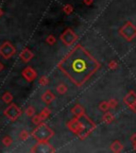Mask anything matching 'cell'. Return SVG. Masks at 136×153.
<instances>
[{"mask_svg":"<svg viewBox=\"0 0 136 153\" xmlns=\"http://www.w3.org/2000/svg\"><path fill=\"white\" fill-rule=\"evenodd\" d=\"M57 66L78 87L88 81L100 68L98 61L80 44L74 46Z\"/></svg>","mask_w":136,"mask_h":153,"instance_id":"cell-1","label":"cell"},{"mask_svg":"<svg viewBox=\"0 0 136 153\" xmlns=\"http://www.w3.org/2000/svg\"><path fill=\"white\" fill-rule=\"evenodd\" d=\"M67 127L78 137H80L81 139H84L95 130L96 124L84 113V114L79 115L76 118L70 120L67 123Z\"/></svg>","mask_w":136,"mask_h":153,"instance_id":"cell-2","label":"cell"},{"mask_svg":"<svg viewBox=\"0 0 136 153\" xmlns=\"http://www.w3.org/2000/svg\"><path fill=\"white\" fill-rule=\"evenodd\" d=\"M53 131L45 123L37 124V128L32 132V136L38 141H48L53 136Z\"/></svg>","mask_w":136,"mask_h":153,"instance_id":"cell-3","label":"cell"},{"mask_svg":"<svg viewBox=\"0 0 136 153\" xmlns=\"http://www.w3.org/2000/svg\"><path fill=\"white\" fill-rule=\"evenodd\" d=\"M119 33L128 42H131L134 37H136V27L131 22H128L124 26H122L120 28Z\"/></svg>","mask_w":136,"mask_h":153,"instance_id":"cell-4","label":"cell"},{"mask_svg":"<svg viewBox=\"0 0 136 153\" xmlns=\"http://www.w3.org/2000/svg\"><path fill=\"white\" fill-rule=\"evenodd\" d=\"M60 39L62 41V43L66 46L74 45V43H77L78 41V35L72 31L71 29H66L64 31V33L61 35Z\"/></svg>","mask_w":136,"mask_h":153,"instance_id":"cell-5","label":"cell"},{"mask_svg":"<svg viewBox=\"0 0 136 153\" xmlns=\"http://www.w3.org/2000/svg\"><path fill=\"white\" fill-rule=\"evenodd\" d=\"M15 53H16V49L10 42H5L0 46V55L5 60L12 57Z\"/></svg>","mask_w":136,"mask_h":153,"instance_id":"cell-6","label":"cell"},{"mask_svg":"<svg viewBox=\"0 0 136 153\" xmlns=\"http://www.w3.org/2000/svg\"><path fill=\"white\" fill-rule=\"evenodd\" d=\"M3 114H4L10 120L14 121V120H16L17 118L22 115V111H20V108H19L17 105H15L14 103H10L9 108L3 112Z\"/></svg>","mask_w":136,"mask_h":153,"instance_id":"cell-7","label":"cell"},{"mask_svg":"<svg viewBox=\"0 0 136 153\" xmlns=\"http://www.w3.org/2000/svg\"><path fill=\"white\" fill-rule=\"evenodd\" d=\"M124 103L128 105V108H131L134 113H136V93L133 91H131L129 94L126 95V97L123 98Z\"/></svg>","mask_w":136,"mask_h":153,"instance_id":"cell-8","label":"cell"},{"mask_svg":"<svg viewBox=\"0 0 136 153\" xmlns=\"http://www.w3.org/2000/svg\"><path fill=\"white\" fill-rule=\"evenodd\" d=\"M39 143H37L33 149H32V152H43V153H47V152H54V149L47 143V141H38Z\"/></svg>","mask_w":136,"mask_h":153,"instance_id":"cell-9","label":"cell"},{"mask_svg":"<svg viewBox=\"0 0 136 153\" xmlns=\"http://www.w3.org/2000/svg\"><path fill=\"white\" fill-rule=\"evenodd\" d=\"M22 76H24L28 82H32L36 79L37 74H36V71L33 69V68H31V67H27V68H25V69L22 70Z\"/></svg>","mask_w":136,"mask_h":153,"instance_id":"cell-10","label":"cell"},{"mask_svg":"<svg viewBox=\"0 0 136 153\" xmlns=\"http://www.w3.org/2000/svg\"><path fill=\"white\" fill-rule=\"evenodd\" d=\"M42 100L46 104H50L51 102L55 100V95L51 91H46L45 93L42 95Z\"/></svg>","mask_w":136,"mask_h":153,"instance_id":"cell-11","label":"cell"},{"mask_svg":"<svg viewBox=\"0 0 136 153\" xmlns=\"http://www.w3.org/2000/svg\"><path fill=\"white\" fill-rule=\"evenodd\" d=\"M19 56H20V59H22V61H24L25 63H28L30 60H32L34 56L33 52H32L31 50H29L28 48H25L24 50L20 52V54H19Z\"/></svg>","mask_w":136,"mask_h":153,"instance_id":"cell-12","label":"cell"},{"mask_svg":"<svg viewBox=\"0 0 136 153\" xmlns=\"http://www.w3.org/2000/svg\"><path fill=\"white\" fill-rule=\"evenodd\" d=\"M71 113L72 114H74L76 116H79V115H82L85 113V111H84L83 106H82L81 104H79V103H77L76 105H74V108H71Z\"/></svg>","mask_w":136,"mask_h":153,"instance_id":"cell-13","label":"cell"},{"mask_svg":"<svg viewBox=\"0 0 136 153\" xmlns=\"http://www.w3.org/2000/svg\"><path fill=\"white\" fill-rule=\"evenodd\" d=\"M122 149H123V146H122V143L119 140H115L111 145V150L113 152H120V151H122Z\"/></svg>","mask_w":136,"mask_h":153,"instance_id":"cell-14","label":"cell"},{"mask_svg":"<svg viewBox=\"0 0 136 153\" xmlns=\"http://www.w3.org/2000/svg\"><path fill=\"white\" fill-rule=\"evenodd\" d=\"M102 120L105 122V123H111V122H113V120H114V116H113L112 113H110V112L106 111V112H104Z\"/></svg>","mask_w":136,"mask_h":153,"instance_id":"cell-15","label":"cell"},{"mask_svg":"<svg viewBox=\"0 0 136 153\" xmlns=\"http://www.w3.org/2000/svg\"><path fill=\"white\" fill-rule=\"evenodd\" d=\"M68 88H67V86L65 84H59L56 86V93L60 94V95H65L67 93Z\"/></svg>","mask_w":136,"mask_h":153,"instance_id":"cell-16","label":"cell"},{"mask_svg":"<svg viewBox=\"0 0 136 153\" xmlns=\"http://www.w3.org/2000/svg\"><path fill=\"white\" fill-rule=\"evenodd\" d=\"M2 101H4V103H11L13 101V95L9 91L4 93L2 95Z\"/></svg>","mask_w":136,"mask_h":153,"instance_id":"cell-17","label":"cell"},{"mask_svg":"<svg viewBox=\"0 0 136 153\" xmlns=\"http://www.w3.org/2000/svg\"><path fill=\"white\" fill-rule=\"evenodd\" d=\"M99 110H100L101 112H106V111L110 110L108 101H102V102H100V104H99Z\"/></svg>","mask_w":136,"mask_h":153,"instance_id":"cell-18","label":"cell"},{"mask_svg":"<svg viewBox=\"0 0 136 153\" xmlns=\"http://www.w3.org/2000/svg\"><path fill=\"white\" fill-rule=\"evenodd\" d=\"M29 137H30V134H29V132L26 131V130H22V131L19 133V139H20L22 141L27 140Z\"/></svg>","mask_w":136,"mask_h":153,"instance_id":"cell-19","label":"cell"},{"mask_svg":"<svg viewBox=\"0 0 136 153\" xmlns=\"http://www.w3.org/2000/svg\"><path fill=\"white\" fill-rule=\"evenodd\" d=\"M32 122L37 126V124H39V123H42V122H43V118L41 117V115H39V114H38V115L34 114L33 116H32Z\"/></svg>","mask_w":136,"mask_h":153,"instance_id":"cell-20","label":"cell"},{"mask_svg":"<svg viewBox=\"0 0 136 153\" xmlns=\"http://www.w3.org/2000/svg\"><path fill=\"white\" fill-rule=\"evenodd\" d=\"M50 113H51V112H50V110H49V108H44V110L42 111L41 113H39V115H41V117L43 118V120H45L46 118H47L48 116L50 115Z\"/></svg>","mask_w":136,"mask_h":153,"instance_id":"cell-21","label":"cell"},{"mask_svg":"<svg viewBox=\"0 0 136 153\" xmlns=\"http://www.w3.org/2000/svg\"><path fill=\"white\" fill-rule=\"evenodd\" d=\"M12 143H13V140L10 136H5L2 138V143L5 147H10L11 145H12Z\"/></svg>","mask_w":136,"mask_h":153,"instance_id":"cell-22","label":"cell"},{"mask_svg":"<svg viewBox=\"0 0 136 153\" xmlns=\"http://www.w3.org/2000/svg\"><path fill=\"white\" fill-rule=\"evenodd\" d=\"M63 11H64L65 14L69 15L74 12V9H72V7L70 4H66V5H64V7H63Z\"/></svg>","mask_w":136,"mask_h":153,"instance_id":"cell-23","label":"cell"},{"mask_svg":"<svg viewBox=\"0 0 136 153\" xmlns=\"http://www.w3.org/2000/svg\"><path fill=\"white\" fill-rule=\"evenodd\" d=\"M34 114H35V108H34L33 106H29V108H27L26 115L28 116V117H32Z\"/></svg>","mask_w":136,"mask_h":153,"instance_id":"cell-24","label":"cell"},{"mask_svg":"<svg viewBox=\"0 0 136 153\" xmlns=\"http://www.w3.org/2000/svg\"><path fill=\"white\" fill-rule=\"evenodd\" d=\"M46 42H47V44H49V45H54V44L56 43V38H55L54 35H49L46 38Z\"/></svg>","mask_w":136,"mask_h":153,"instance_id":"cell-25","label":"cell"},{"mask_svg":"<svg viewBox=\"0 0 136 153\" xmlns=\"http://www.w3.org/2000/svg\"><path fill=\"white\" fill-rule=\"evenodd\" d=\"M38 83H39V85H42V86H46L48 83H49V80H48V78L47 76H42L41 79H39V81H38Z\"/></svg>","mask_w":136,"mask_h":153,"instance_id":"cell-26","label":"cell"},{"mask_svg":"<svg viewBox=\"0 0 136 153\" xmlns=\"http://www.w3.org/2000/svg\"><path fill=\"white\" fill-rule=\"evenodd\" d=\"M108 102H109V106H110V108H115L118 105V102L115 100V99H111V100L108 101Z\"/></svg>","mask_w":136,"mask_h":153,"instance_id":"cell-27","label":"cell"},{"mask_svg":"<svg viewBox=\"0 0 136 153\" xmlns=\"http://www.w3.org/2000/svg\"><path fill=\"white\" fill-rule=\"evenodd\" d=\"M118 67V63L116 61H111V63L109 64V68L112 70H115Z\"/></svg>","mask_w":136,"mask_h":153,"instance_id":"cell-28","label":"cell"},{"mask_svg":"<svg viewBox=\"0 0 136 153\" xmlns=\"http://www.w3.org/2000/svg\"><path fill=\"white\" fill-rule=\"evenodd\" d=\"M94 0H84V3H85L86 5H91V3H93Z\"/></svg>","mask_w":136,"mask_h":153,"instance_id":"cell-29","label":"cell"},{"mask_svg":"<svg viewBox=\"0 0 136 153\" xmlns=\"http://www.w3.org/2000/svg\"><path fill=\"white\" fill-rule=\"evenodd\" d=\"M131 140H132V143H136V134H135V135H133V136H132L131 137Z\"/></svg>","mask_w":136,"mask_h":153,"instance_id":"cell-30","label":"cell"},{"mask_svg":"<svg viewBox=\"0 0 136 153\" xmlns=\"http://www.w3.org/2000/svg\"><path fill=\"white\" fill-rule=\"evenodd\" d=\"M4 68V66H3L2 63H0V71H2V69Z\"/></svg>","mask_w":136,"mask_h":153,"instance_id":"cell-31","label":"cell"},{"mask_svg":"<svg viewBox=\"0 0 136 153\" xmlns=\"http://www.w3.org/2000/svg\"><path fill=\"white\" fill-rule=\"evenodd\" d=\"M133 145H134V150H136V143H134Z\"/></svg>","mask_w":136,"mask_h":153,"instance_id":"cell-32","label":"cell"},{"mask_svg":"<svg viewBox=\"0 0 136 153\" xmlns=\"http://www.w3.org/2000/svg\"><path fill=\"white\" fill-rule=\"evenodd\" d=\"M1 15H2V10L0 9V16H1Z\"/></svg>","mask_w":136,"mask_h":153,"instance_id":"cell-33","label":"cell"}]
</instances>
